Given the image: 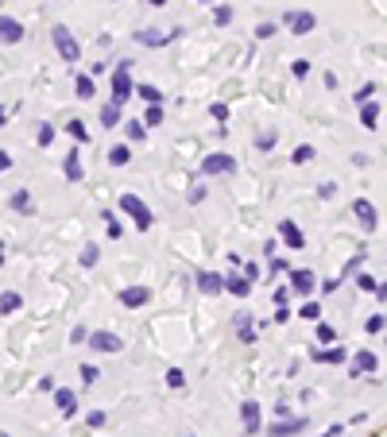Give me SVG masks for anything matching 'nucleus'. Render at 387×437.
Returning <instances> with one entry per match:
<instances>
[{"label": "nucleus", "instance_id": "nucleus-29", "mask_svg": "<svg viewBox=\"0 0 387 437\" xmlns=\"http://www.w3.org/2000/svg\"><path fill=\"white\" fill-rule=\"evenodd\" d=\"M140 124H144V128H159V124H163V105H147V113H144Z\"/></svg>", "mask_w": 387, "mask_h": 437}, {"label": "nucleus", "instance_id": "nucleus-33", "mask_svg": "<svg viewBox=\"0 0 387 437\" xmlns=\"http://www.w3.org/2000/svg\"><path fill=\"white\" fill-rule=\"evenodd\" d=\"M167 387H171V391H182L186 387V376L178 368H167Z\"/></svg>", "mask_w": 387, "mask_h": 437}, {"label": "nucleus", "instance_id": "nucleus-37", "mask_svg": "<svg viewBox=\"0 0 387 437\" xmlns=\"http://www.w3.org/2000/svg\"><path fill=\"white\" fill-rule=\"evenodd\" d=\"M213 23H217V28H229V23H232V8H229V4H221V8L213 12Z\"/></svg>", "mask_w": 387, "mask_h": 437}, {"label": "nucleus", "instance_id": "nucleus-17", "mask_svg": "<svg viewBox=\"0 0 387 437\" xmlns=\"http://www.w3.org/2000/svg\"><path fill=\"white\" fill-rule=\"evenodd\" d=\"M55 402H58V410H62V418H74L77 414V395L70 387H58L55 391Z\"/></svg>", "mask_w": 387, "mask_h": 437}, {"label": "nucleus", "instance_id": "nucleus-21", "mask_svg": "<svg viewBox=\"0 0 387 437\" xmlns=\"http://www.w3.org/2000/svg\"><path fill=\"white\" fill-rule=\"evenodd\" d=\"M62 175H66V182H82V159H77V151H70L66 159H62Z\"/></svg>", "mask_w": 387, "mask_h": 437}, {"label": "nucleus", "instance_id": "nucleus-3", "mask_svg": "<svg viewBox=\"0 0 387 437\" xmlns=\"http://www.w3.org/2000/svg\"><path fill=\"white\" fill-rule=\"evenodd\" d=\"M120 209H124V213L135 221V229H151V217H155V213H151V209H147V205L140 202L135 194H120Z\"/></svg>", "mask_w": 387, "mask_h": 437}, {"label": "nucleus", "instance_id": "nucleus-38", "mask_svg": "<svg viewBox=\"0 0 387 437\" xmlns=\"http://www.w3.org/2000/svg\"><path fill=\"white\" fill-rule=\"evenodd\" d=\"M39 147H50V144H55V124H39Z\"/></svg>", "mask_w": 387, "mask_h": 437}, {"label": "nucleus", "instance_id": "nucleus-54", "mask_svg": "<svg viewBox=\"0 0 387 437\" xmlns=\"http://www.w3.org/2000/svg\"><path fill=\"white\" fill-rule=\"evenodd\" d=\"M275 418H290V407H287V402H275Z\"/></svg>", "mask_w": 387, "mask_h": 437}, {"label": "nucleus", "instance_id": "nucleus-49", "mask_svg": "<svg viewBox=\"0 0 387 437\" xmlns=\"http://www.w3.org/2000/svg\"><path fill=\"white\" fill-rule=\"evenodd\" d=\"M275 31H279V28H275V23H260V28H256V35H260V39H271Z\"/></svg>", "mask_w": 387, "mask_h": 437}, {"label": "nucleus", "instance_id": "nucleus-11", "mask_svg": "<svg viewBox=\"0 0 387 437\" xmlns=\"http://www.w3.org/2000/svg\"><path fill=\"white\" fill-rule=\"evenodd\" d=\"M147 302H151V291H147V287H128V291H120V306H124V310H140Z\"/></svg>", "mask_w": 387, "mask_h": 437}, {"label": "nucleus", "instance_id": "nucleus-25", "mask_svg": "<svg viewBox=\"0 0 387 437\" xmlns=\"http://www.w3.org/2000/svg\"><path fill=\"white\" fill-rule=\"evenodd\" d=\"M376 120H379V105H376V101H364V105H360V124L372 132V128H376Z\"/></svg>", "mask_w": 387, "mask_h": 437}, {"label": "nucleus", "instance_id": "nucleus-6", "mask_svg": "<svg viewBox=\"0 0 387 437\" xmlns=\"http://www.w3.org/2000/svg\"><path fill=\"white\" fill-rule=\"evenodd\" d=\"M178 35H182V28H167V31L144 28V31H135V43H144V47H167V43H174Z\"/></svg>", "mask_w": 387, "mask_h": 437}, {"label": "nucleus", "instance_id": "nucleus-23", "mask_svg": "<svg viewBox=\"0 0 387 437\" xmlns=\"http://www.w3.org/2000/svg\"><path fill=\"white\" fill-rule=\"evenodd\" d=\"M132 163V147L128 144H113L108 147V166H128Z\"/></svg>", "mask_w": 387, "mask_h": 437}, {"label": "nucleus", "instance_id": "nucleus-27", "mask_svg": "<svg viewBox=\"0 0 387 437\" xmlns=\"http://www.w3.org/2000/svg\"><path fill=\"white\" fill-rule=\"evenodd\" d=\"M132 97H144L147 105H163V93H159L155 86H135V89H132Z\"/></svg>", "mask_w": 387, "mask_h": 437}, {"label": "nucleus", "instance_id": "nucleus-60", "mask_svg": "<svg viewBox=\"0 0 387 437\" xmlns=\"http://www.w3.org/2000/svg\"><path fill=\"white\" fill-rule=\"evenodd\" d=\"M0 267H4V244H0Z\"/></svg>", "mask_w": 387, "mask_h": 437}, {"label": "nucleus", "instance_id": "nucleus-56", "mask_svg": "<svg viewBox=\"0 0 387 437\" xmlns=\"http://www.w3.org/2000/svg\"><path fill=\"white\" fill-rule=\"evenodd\" d=\"M341 434H345V426H329V429H325V434H321V437H341Z\"/></svg>", "mask_w": 387, "mask_h": 437}, {"label": "nucleus", "instance_id": "nucleus-53", "mask_svg": "<svg viewBox=\"0 0 387 437\" xmlns=\"http://www.w3.org/2000/svg\"><path fill=\"white\" fill-rule=\"evenodd\" d=\"M337 287H341V279H325V282H321V291H325V294H333Z\"/></svg>", "mask_w": 387, "mask_h": 437}, {"label": "nucleus", "instance_id": "nucleus-19", "mask_svg": "<svg viewBox=\"0 0 387 437\" xmlns=\"http://www.w3.org/2000/svg\"><path fill=\"white\" fill-rule=\"evenodd\" d=\"M225 291L232 294V298H248V291H252V282L244 279V275H225Z\"/></svg>", "mask_w": 387, "mask_h": 437}, {"label": "nucleus", "instance_id": "nucleus-41", "mask_svg": "<svg viewBox=\"0 0 387 437\" xmlns=\"http://www.w3.org/2000/svg\"><path fill=\"white\" fill-rule=\"evenodd\" d=\"M209 117H213V120H221V124H225V120H229V105L213 101V105H209Z\"/></svg>", "mask_w": 387, "mask_h": 437}, {"label": "nucleus", "instance_id": "nucleus-35", "mask_svg": "<svg viewBox=\"0 0 387 437\" xmlns=\"http://www.w3.org/2000/svg\"><path fill=\"white\" fill-rule=\"evenodd\" d=\"M97 260H101V248H97V244H86V252H82V267H97Z\"/></svg>", "mask_w": 387, "mask_h": 437}, {"label": "nucleus", "instance_id": "nucleus-13", "mask_svg": "<svg viewBox=\"0 0 387 437\" xmlns=\"http://www.w3.org/2000/svg\"><path fill=\"white\" fill-rule=\"evenodd\" d=\"M23 39V23L16 20V16H0V43H19Z\"/></svg>", "mask_w": 387, "mask_h": 437}, {"label": "nucleus", "instance_id": "nucleus-50", "mask_svg": "<svg viewBox=\"0 0 387 437\" xmlns=\"http://www.w3.org/2000/svg\"><path fill=\"white\" fill-rule=\"evenodd\" d=\"M287 298H290V287H279L275 291V306H287Z\"/></svg>", "mask_w": 387, "mask_h": 437}, {"label": "nucleus", "instance_id": "nucleus-16", "mask_svg": "<svg viewBox=\"0 0 387 437\" xmlns=\"http://www.w3.org/2000/svg\"><path fill=\"white\" fill-rule=\"evenodd\" d=\"M240 422L248 434H260V402L256 398H248V402H240Z\"/></svg>", "mask_w": 387, "mask_h": 437}, {"label": "nucleus", "instance_id": "nucleus-1", "mask_svg": "<svg viewBox=\"0 0 387 437\" xmlns=\"http://www.w3.org/2000/svg\"><path fill=\"white\" fill-rule=\"evenodd\" d=\"M50 43H55V50L62 55V62H77L82 59V47H77L74 31H70L66 23H55V28H50Z\"/></svg>", "mask_w": 387, "mask_h": 437}, {"label": "nucleus", "instance_id": "nucleus-18", "mask_svg": "<svg viewBox=\"0 0 387 437\" xmlns=\"http://www.w3.org/2000/svg\"><path fill=\"white\" fill-rule=\"evenodd\" d=\"M232 329H236V337H240L244 344H252V340H256V325H252L248 313H236V318H232Z\"/></svg>", "mask_w": 387, "mask_h": 437}, {"label": "nucleus", "instance_id": "nucleus-57", "mask_svg": "<svg viewBox=\"0 0 387 437\" xmlns=\"http://www.w3.org/2000/svg\"><path fill=\"white\" fill-rule=\"evenodd\" d=\"M8 166H12V155L8 151H0V171H8Z\"/></svg>", "mask_w": 387, "mask_h": 437}, {"label": "nucleus", "instance_id": "nucleus-47", "mask_svg": "<svg viewBox=\"0 0 387 437\" xmlns=\"http://www.w3.org/2000/svg\"><path fill=\"white\" fill-rule=\"evenodd\" d=\"M333 194H337V186H333V182H321L318 186V197H321V202H329Z\"/></svg>", "mask_w": 387, "mask_h": 437}, {"label": "nucleus", "instance_id": "nucleus-48", "mask_svg": "<svg viewBox=\"0 0 387 437\" xmlns=\"http://www.w3.org/2000/svg\"><path fill=\"white\" fill-rule=\"evenodd\" d=\"M357 287H360V291H376V279H372V275H360V279H357Z\"/></svg>", "mask_w": 387, "mask_h": 437}, {"label": "nucleus", "instance_id": "nucleus-58", "mask_svg": "<svg viewBox=\"0 0 387 437\" xmlns=\"http://www.w3.org/2000/svg\"><path fill=\"white\" fill-rule=\"evenodd\" d=\"M8 124V108H0V128Z\"/></svg>", "mask_w": 387, "mask_h": 437}, {"label": "nucleus", "instance_id": "nucleus-34", "mask_svg": "<svg viewBox=\"0 0 387 437\" xmlns=\"http://www.w3.org/2000/svg\"><path fill=\"white\" fill-rule=\"evenodd\" d=\"M314 155H318V151H314V147H310V144H299V147H294V155H290V159H294V163H310V159H314Z\"/></svg>", "mask_w": 387, "mask_h": 437}, {"label": "nucleus", "instance_id": "nucleus-55", "mask_svg": "<svg viewBox=\"0 0 387 437\" xmlns=\"http://www.w3.org/2000/svg\"><path fill=\"white\" fill-rule=\"evenodd\" d=\"M275 321H279V325H283V321H290V310H287V306H279V310H275Z\"/></svg>", "mask_w": 387, "mask_h": 437}, {"label": "nucleus", "instance_id": "nucleus-28", "mask_svg": "<svg viewBox=\"0 0 387 437\" xmlns=\"http://www.w3.org/2000/svg\"><path fill=\"white\" fill-rule=\"evenodd\" d=\"M19 306H23V298H19L16 291H4V294H0V313H16Z\"/></svg>", "mask_w": 387, "mask_h": 437}, {"label": "nucleus", "instance_id": "nucleus-24", "mask_svg": "<svg viewBox=\"0 0 387 437\" xmlns=\"http://www.w3.org/2000/svg\"><path fill=\"white\" fill-rule=\"evenodd\" d=\"M348 352L345 349H337V344H329V349H321V352H314V364H341Z\"/></svg>", "mask_w": 387, "mask_h": 437}, {"label": "nucleus", "instance_id": "nucleus-8", "mask_svg": "<svg viewBox=\"0 0 387 437\" xmlns=\"http://www.w3.org/2000/svg\"><path fill=\"white\" fill-rule=\"evenodd\" d=\"M86 344H93V352H124V340L113 329H97L93 337H86Z\"/></svg>", "mask_w": 387, "mask_h": 437}, {"label": "nucleus", "instance_id": "nucleus-10", "mask_svg": "<svg viewBox=\"0 0 387 437\" xmlns=\"http://www.w3.org/2000/svg\"><path fill=\"white\" fill-rule=\"evenodd\" d=\"M352 213H357L360 229H368V233H372V229H376V224H379V213H376V205L368 202V197H357V202H352Z\"/></svg>", "mask_w": 387, "mask_h": 437}, {"label": "nucleus", "instance_id": "nucleus-26", "mask_svg": "<svg viewBox=\"0 0 387 437\" xmlns=\"http://www.w3.org/2000/svg\"><path fill=\"white\" fill-rule=\"evenodd\" d=\"M116 124H120V105L108 101V105H101V128H116Z\"/></svg>", "mask_w": 387, "mask_h": 437}, {"label": "nucleus", "instance_id": "nucleus-31", "mask_svg": "<svg viewBox=\"0 0 387 437\" xmlns=\"http://www.w3.org/2000/svg\"><path fill=\"white\" fill-rule=\"evenodd\" d=\"M66 132L77 139V144H86V139H89V128H86V120H70V124H66Z\"/></svg>", "mask_w": 387, "mask_h": 437}, {"label": "nucleus", "instance_id": "nucleus-12", "mask_svg": "<svg viewBox=\"0 0 387 437\" xmlns=\"http://www.w3.org/2000/svg\"><path fill=\"white\" fill-rule=\"evenodd\" d=\"M314 287H318V275H314V271H306V267L290 271V291H294V294H310Z\"/></svg>", "mask_w": 387, "mask_h": 437}, {"label": "nucleus", "instance_id": "nucleus-51", "mask_svg": "<svg viewBox=\"0 0 387 437\" xmlns=\"http://www.w3.org/2000/svg\"><path fill=\"white\" fill-rule=\"evenodd\" d=\"M244 279L256 282V279H260V267H256V263H248V267H244Z\"/></svg>", "mask_w": 387, "mask_h": 437}, {"label": "nucleus", "instance_id": "nucleus-46", "mask_svg": "<svg viewBox=\"0 0 387 437\" xmlns=\"http://www.w3.org/2000/svg\"><path fill=\"white\" fill-rule=\"evenodd\" d=\"M86 337H89V333L82 329V325H74V329H70V344H86Z\"/></svg>", "mask_w": 387, "mask_h": 437}, {"label": "nucleus", "instance_id": "nucleus-9", "mask_svg": "<svg viewBox=\"0 0 387 437\" xmlns=\"http://www.w3.org/2000/svg\"><path fill=\"white\" fill-rule=\"evenodd\" d=\"M376 368H379V356L372 349H364V352H357V356H352V368H348V376L360 379V376H372Z\"/></svg>", "mask_w": 387, "mask_h": 437}, {"label": "nucleus", "instance_id": "nucleus-52", "mask_svg": "<svg viewBox=\"0 0 387 437\" xmlns=\"http://www.w3.org/2000/svg\"><path fill=\"white\" fill-rule=\"evenodd\" d=\"M202 197H205V186H194V190H190V202L198 205V202H202Z\"/></svg>", "mask_w": 387, "mask_h": 437}, {"label": "nucleus", "instance_id": "nucleus-5", "mask_svg": "<svg viewBox=\"0 0 387 437\" xmlns=\"http://www.w3.org/2000/svg\"><path fill=\"white\" fill-rule=\"evenodd\" d=\"M283 23H287L290 35H310V31L318 28V16H314V12H287Z\"/></svg>", "mask_w": 387, "mask_h": 437}, {"label": "nucleus", "instance_id": "nucleus-7", "mask_svg": "<svg viewBox=\"0 0 387 437\" xmlns=\"http://www.w3.org/2000/svg\"><path fill=\"white\" fill-rule=\"evenodd\" d=\"M306 426H310V418H302V414L275 418V426H271V434H267V437H294V434H302Z\"/></svg>", "mask_w": 387, "mask_h": 437}, {"label": "nucleus", "instance_id": "nucleus-20", "mask_svg": "<svg viewBox=\"0 0 387 437\" xmlns=\"http://www.w3.org/2000/svg\"><path fill=\"white\" fill-rule=\"evenodd\" d=\"M74 93H77V101H93L97 78H89V74H77V78H74Z\"/></svg>", "mask_w": 387, "mask_h": 437}, {"label": "nucleus", "instance_id": "nucleus-59", "mask_svg": "<svg viewBox=\"0 0 387 437\" xmlns=\"http://www.w3.org/2000/svg\"><path fill=\"white\" fill-rule=\"evenodd\" d=\"M147 4H151V8H163V4H167V0H147Z\"/></svg>", "mask_w": 387, "mask_h": 437}, {"label": "nucleus", "instance_id": "nucleus-36", "mask_svg": "<svg viewBox=\"0 0 387 437\" xmlns=\"http://www.w3.org/2000/svg\"><path fill=\"white\" fill-rule=\"evenodd\" d=\"M364 333H368V337H376V333H384V313H372V318L364 321Z\"/></svg>", "mask_w": 387, "mask_h": 437}, {"label": "nucleus", "instance_id": "nucleus-14", "mask_svg": "<svg viewBox=\"0 0 387 437\" xmlns=\"http://www.w3.org/2000/svg\"><path fill=\"white\" fill-rule=\"evenodd\" d=\"M279 236L287 240L290 252H302V248H306V236L299 233V224H294V221H279Z\"/></svg>", "mask_w": 387, "mask_h": 437}, {"label": "nucleus", "instance_id": "nucleus-39", "mask_svg": "<svg viewBox=\"0 0 387 437\" xmlns=\"http://www.w3.org/2000/svg\"><path fill=\"white\" fill-rule=\"evenodd\" d=\"M82 383H97V379H101V368H93V364H82Z\"/></svg>", "mask_w": 387, "mask_h": 437}, {"label": "nucleus", "instance_id": "nucleus-61", "mask_svg": "<svg viewBox=\"0 0 387 437\" xmlns=\"http://www.w3.org/2000/svg\"><path fill=\"white\" fill-rule=\"evenodd\" d=\"M202 4H217V0H202Z\"/></svg>", "mask_w": 387, "mask_h": 437}, {"label": "nucleus", "instance_id": "nucleus-15", "mask_svg": "<svg viewBox=\"0 0 387 437\" xmlns=\"http://www.w3.org/2000/svg\"><path fill=\"white\" fill-rule=\"evenodd\" d=\"M194 279H198V291L202 294H221L225 291V275H217V271H198Z\"/></svg>", "mask_w": 387, "mask_h": 437}, {"label": "nucleus", "instance_id": "nucleus-4", "mask_svg": "<svg viewBox=\"0 0 387 437\" xmlns=\"http://www.w3.org/2000/svg\"><path fill=\"white\" fill-rule=\"evenodd\" d=\"M202 175H236V159L225 155V151H213V155L202 159Z\"/></svg>", "mask_w": 387, "mask_h": 437}, {"label": "nucleus", "instance_id": "nucleus-43", "mask_svg": "<svg viewBox=\"0 0 387 437\" xmlns=\"http://www.w3.org/2000/svg\"><path fill=\"white\" fill-rule=\"evenodd\" d=\"M144 136H147V128L140 124V120H132V124H128V139H135V144H140Z\"/></svg>", "mask_w": 387, "mask_h": 437}, {"label": "nucleus", "instance_id": "nucleus-45", "mask_svg": "<svg viewBox=\"0 0 387 437\" xmlns=\"http://www.w3.org/2000/svg\"><path fill=\"white\" fill-rule=\"evenodd\" d=\"M101 217H105V221H108V224H105V233H108V240H116V236H120V224H116V221H113V213H101Z\"/></svg>", "mask_w": 387, "mask_h": 437}, {"label": "nucleus", "instance_id": "nucleus-22", "mask_svg": "<svg viewBox=\"0 0 387 437\" xmlns=\"http://www.w3.org/2000/svg\"><path fill=\"white\" fill-rule=\"evenodd\" d=\"M8 205L16 209V213H23V217H31V213H35V202H31V194H28V190H16V194L8 197Z\"/></svg>", "mask_w": 387, "mask_h": 437}, {"label": "nucleus", "instance_id": "nucleus-44", "mask_svg": "<svg viewBox=\"0 0 387 437\" xmlns=\"http://www.w3.org/2000/svg\"><path fill=\"white\" fill-rule=\"evenodd\" d=\"M86 426H89V429L105 426V414H101V410H89V414H86Z\"/></svg>", "mask_w": 387, "mask_h": 437}, {"label": "nucleus", "instance_id": "nucleus-30", "mask_svg": "<svg viewBox=\"0 0 387 437\" xmlns=\"http://www.w3.org/2000/svg\"><path fill=\"white\" fill-rule=\"evenodd\" d=\"M314 337H318L321 344H337V329H333V325H325V321H318V329H314Z\"/></svg>", "mask_w": 387, "mask_h": 437}, {"label": "nucleus", "instance_id": "nucleus-2", "mask_svg": "<svg viewBox=\"0 0 387 437\" xmlns=\"http://www.w3.org/2000/svg\"><path fill=\"white\" fill-rule=\"evenodd\" d=\"M132 59H124V62H116V70H113V105H124L128 97H132V89H135V81H132Z\"/></svg>", "mask_w": 387, "mask_h": 437}, {"label": "nucleus", "instance_id": "nucleus-32", "mask_svg": "<svg viewBox=\"0 0 387 437\" xmlns=\"http://www.w3.org/2000/svg\"><path fill=\"white\" fill-rule=\"evenodd\" d=\"M294 313H299V318H306V321H318L321 318V306H318V302H302Z\"/></svg>", "mask_w": 387, "mask_h": 437}, {"label": "nucleus", "instance_id": "nucleus-40", "mask_svg": "<svg viewBox=\"0 0 387 437\" xmlns=\"http://www.w3.org/2000/svg\"><path fill=\"white\" fill-rule=\"evenodd\" d=\"M372 93H379V89L372 86V81H368V86H360L357 93H352V97H357V105H364V101H372Z\"/></svg>", "mask_w": 387, "mask_h": 437}, {"label": "nucleus", "instance_id": "nucleus-62", "mask_svg": "<svg viewBox=\"0 0 387 437\" xmlns=\"http://www.w3.org/2000/svg\"><path fill=\"white\" fill-rule=\"evenodd\" d=\"M0 437H12V434H4V429H0Z\"/></svg>", "mask_w": 387, "mask_h": 437}, {"label": "nucleus", "instance_id": "nucleus-42", "mask_svg": "<svg viewBox=\"0 0 387 437\" xmlns=\"http://www.w3.org/2000/svg\"><path fill=\"white\" fill-rule=\"evenodd\" d=\"M290 74H294V78H306V74H310V59H294V66H290Z\"/></svg>", "mask_w": 387, "mask_h": 437}]
</instances>
